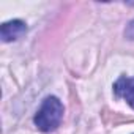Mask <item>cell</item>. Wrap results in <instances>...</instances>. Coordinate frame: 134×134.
Masks as SVG:
<instances>
[{
    "instance_id": "cell-4",
    "label": "cell",
    "mask_w": 134,
    "mask_h": 134,
    "mask_svg": "<svg viewBox=\"0 0 134 134\" xmlns=\"http://www.w3.org/2000/svg\"><path fill=\"white\" fill-rule=\"evenodd\" d=\"M125 36H126L128 40H134V21H131V22L126 25V29H125Z\"/></svg>"
},
{
    "instance_id": "cell-3",
    "label": "cell",
    "mask_w": 134,
    "mask_h": 134,
    "mask_svg": "<svg viewBox=\"0 0 134 134\" xmlns=\"http://www.w3.org/2000/svg\"><path fill=\"white\" fill-rule=\"evenodd\" d=\"M114 92L118 98H123L132 109H134V77L121 76L114 84Z\"/></svg>"
},
{
    "instance_id": "cell-1",
    "label": "cell",
    "mask_w": 134,
    "mask_h": 134,
    "mask_svg": "<svg viewBox=\"0 0 134 134\" xmlns=\"http://www.w3.org/2000/svg\"><path fill=\"white\" fill-rule=\"evenodd\" d=\"M63 118V104L60 103L58 98L55 96H47L41 107L38 109V112L35 114V125L40 131L43 132H51L54 129H57V126H60Z\"/></svg>"
},
{
    "instance_id": "cell-2",
    "label": "cell",
    "mask_w": 134,
    "mask_h": 134,
    "mask_svg": "<svg viewBox=\"0 0 134 134\" xmlns=\"http://www.w3.org/2000/svg\"><path fill=\"white\" fill-rule=\"evenodd\" d=\"M25 32H27L25 22L16 19V21H10V22L2 24V27H0V38L5 43H10V41L19 40Z\"/></svg>"
}]
</instances>
